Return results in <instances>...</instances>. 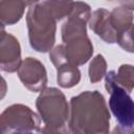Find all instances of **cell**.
<instances>
[{
	"label": "cell",
	"mask_w": 134,
	"mask_h": 134,
	"mask_svg": "<svg viewBox=\"0 0 134 134\" xmlns=\"http://www.w3.org/2000/svg\"><path fill=\"white\" fill-rule=\"evenodd\" d=\"M49 58H50V60H51V62H52V64L54 65L55 68H59L60 66L66 64L67 61H66L65 53H64V46L63 45H58L54 48H52L50 50Z\"/></svg>",
	"instance_id": "2e32d148"
},
{
	"label": "cell",
	"mask_w": 134,
	"mask_h": 134,
	"mask_svg": "<svg viewBox=\"0 0 134 134\" xmlns=\"http://www.w3.org/2000/svg\"><path fill=\"white\" fill-rule=\"evenodd\" d=\"M115 43L128 52H133V28L117 36Z\"/></svg>",
	"instance_id": "9a60e30c"
},
{
	"label": "cell",
	"mask_w": 134,
	"mask_h": 134,
	"mask_svg": "<svg viewBox=\"0 0 134 134\" xmlns=\"http://www.w3.org/2000/svg\"><path fill=\"white\" fill-rule=\"evenodd\" d=\"M39 134H70V130H69V126H65L59 129H52L44 126L40 128Z\"/></svg>",
	"instance_id": "e0dca14e"
},
{
	"label": "cell",
	"mask_w": 134,
	"mask_h": 134,
	"mask_svg": "<svg viewBox=\"0 0 134 134\" xmlns=\"http://www.w3.org/2000/svg\"><path fill=\"white\" fill-rule=\"evenodd\" d=\"M10 134H37V133L31 132V131H23V132H13Z\"/></svg>",
	"instance_id": "ffe728a7"
},
{
	"label": "cell",
	"mask_w": 134,
	"mask_h": 134,
	"mask_svg": "<svg viewBox=\"0 0 134 134\" xmlns=\"http://www.w3.org/2000/svg\"><path fill=\"white\" fill-rule=\"evenodd\" d=\"M90 28L106 43H115L116 34L110 23V12L105 8H97L90 16Z\"/></svg>",
	"instance_id": "9c48e42d"
},
{
	"label": "cell",
	"mask_w": 134,
	"mask_h": 134,
	"mask_svg": "<svg viewBox=\"0 0 134 134\" xmlns=\"http://www.w3.org/2000/svg\"><path fill=\"white\" fill-rule=\"evenodd\" d=\"M26 21L30 46L39 52L51 50L55 41L57 20L46 1L30 2Z\"/></svg>",
	"instance_id": "7a4b0ae2"
},
{
	"label": "cell",
	"mask_w": 134,
	"mask_h": 134,
	"mask_svg": "<svg viewBox=\"0 0 134 134\" xmlns=\"http://www.w3.org/2000/svg\"><path fill=\"white\" fill-rule=\"evenodd\" d=\"M21 47L16 37L6 31L0 34V69L13 73L21 64Z\"/></svg>",
	"instance_id": "52a82bcc"
},
{
	"label": "cell",
	"mask_w": 134,
	"mask_h": 134,
	"mask_svg": "<svg viewBox=\"0 0 134 134\" xmlns=\"http://www.w3.org/2000/svg\"><path fill=\"white\" fill-rule=\"evenodd\" d=\"M111 134H133V128H124L121 126H116Z\"/></svg>",
	"instance_id": "ac0fdd59"
},
{
	"label": "cell",
	"mask_w": 134,
	"mask_h": 134,
	"mask_svg": "<svg viewBox=\"0 0 134 134\" xmlns=\"http://www.w3.org/2000/svg\"><path fill=\"white\" fill-rule=\"evenodd\" d=\"M105 87L110 93L109 108L118 121V125L124 128H133L134 104L130 94L119 86L106 79Z\"/></svg>",
	"instance_id": "5b68a950"
},
{
	"label": "cell",
	"mask_w": 134,
	"mask_h": 134,
	"mask_svg": "<svg viewBox=\"0 0 134 134\" xmlns=\"http://www.w3.org/2000/svg\"><path fill=\"white\" fill-rule=\"evenodd\" d=\"M18 75L24 87L32 92L43 91L47 85V72L44 65L35 58H26L18 68Z\"/></svg>",
	"instance_id": "8992f818"
},
{
	"label": "cell",
	"mask_w": 134,
	"mask_h": 134,
	"mask_svg": "<svg viewBox=\"0 0 134 134\" xmlns=\"http://www.w3.org/2000/svg\"><path fill=\"white\" fill-rule=\"evenodd\" d=\"M81 81V72L76 66L66 63L57 68V82L63 88L76 86Z\"/></svg>",
	"instance_id": "4fadbf2b"
},
{
	"label": "cell",
	"mask_w": 134,
	"mask_h": 134,
	"mask_svg": "<svg viewBox=\"0 0 134 134\" xmlns=\"http://www.w3.org/2000/svg\"><path fill=\"white\" fill-rule=\"evenodd\" d=\"M106 80L114 83L115 85L119 86L128 93H131L134 86V70L133 66L129 64L121 65L117 71L111 70L105 75Z\"/></svg>",
	"instance_id": "7c38bea8"
},
{
	"label": "cell",
	"mask_w": 134,
	"mask_h": 134,
	"mask_svg": "<svg viewBox=\"0 0 134 134\" xmlns=\"http://www.w3.org/2000/svg\"><path fill=\"white\" fill-rule=\"evenodd\" d=\"M30 2L26 1H0V21L6 25H13L20 21L25 7Z\"/></svg>",
	"instance_id": "8fae6325"
},
{
	"label": "cell",
	"mask_w": 134,
	"mask_h": 134,
	"mask_svg": "<svg viewBox=\"0 0 134 134\" xmlns=\"http://www.w3.org/2000/svg\"><path fill=\"white\" fill-rule=\"evenodd\" d=\"M36 106L44 126L52 129L68 126L70 109L64 93L58 88L44 89L38 96Z\"/></svg>",
	"instance_id": "3957f363"
},
{
	"label": "cell",
	"mask_w": 134,
	"mask_h": 134,
	"mask_svg": "<svg viewBox=\"0 0 134 134\" xmlns=\"http://www.w3.org/2000/svg\"><path fill=\"white\" fill-rule=\"evenodd\" d=\"M40 124V116L29 107L22 104H14L0 114V134L23 131L39 132Z\"/></svg>",
	"instance_id": "277c9868"
},
{
	"label": "cell",
	"mask_w": 134,
	"mask_h": 134,
	"mask_svg": "<svg viewBox=\"0 0 134 134\" xmlns=\"http://www.w3.org/2000/svg\"><path fill=\"white\" fill-rule=\"evenodd\" d=\"M6 92H7V84H6V81L0 74V100L5 97Z\"/></svg>",
	"instance_id": "d6986e66"
},
{
	"label": "cell",
	"mask_w": 134,
	"mask_h": 134,
	"mask_svg": "<svg viewBox=\"0 0 134 134\" xmlns=\"http://www.w3.org/2000/svg\"><path fill=\"white\" fill-rule=\"evenodd\" d=\"M133 7L134 3L129 2L110 12V23L116 34V38L120 34L133 28Z\"/></svg>",
	"instance_id": "30bf717a"
},
{
	"label": "cell",
	"mask_w": 134,
	"mask_h": 134,
	"mask_svg": "<svg viewBox=\"0 0 134 134\" xmlns=\"http://www.w3.org/2000/svg\"><path fill=\"white\" fill-rule=\"evenodd\" d=\"M3 31H5V27H4V24L0 21V34L3 32Z\"/></svg>",
	"instance_id": "44dd1931"
},
{
	"label": "cell",
	"mask_w": 134,
	"mask_h": 134,
	"mask_svg": "<svg viewBox=\"0 0 134 134\" xmlns=\"http://www.w3.org/2000/svg\"><path fill=\"white\" fill-rule=\"evenodd\" d=\"M64 53L67 63L73 66L84 65L93 53V45L88 36L75 37L64 43Z\"/></svg>",
	"instance_id": "ba28073f"
},
{
	"label": "cell",
	"mask_w": 134,
	"mask_h": 134,
	"mask_svg": "<svg viewBox=\"0 0 134 134\" xmlns=\"http://www.w3.org/2000/svg\"><path fill=\"white\" fill-rule=\"evenodd\" d=\"M70 134H109L110 113L104 95L84 91L70 99Z\"/></svg>",
	"instance_id": "6da1fadb"
},
{
	"label": "cell",
	"mask_w": 134,
	"mask_h": 134,
	"mask_svg": "<svg viewBox=\"0 0 134 134\" xmlns=\"http://www.w3.org/2000/svg\"><path fill=\"white\" fill-rule=\"evenodd\" d=\"M107 71V62L102 54H97L90 63L89 66V79L91 83L99 82Z\"/></svg>",
	"instance_id": "5bb4252c"
}]
</instances>
